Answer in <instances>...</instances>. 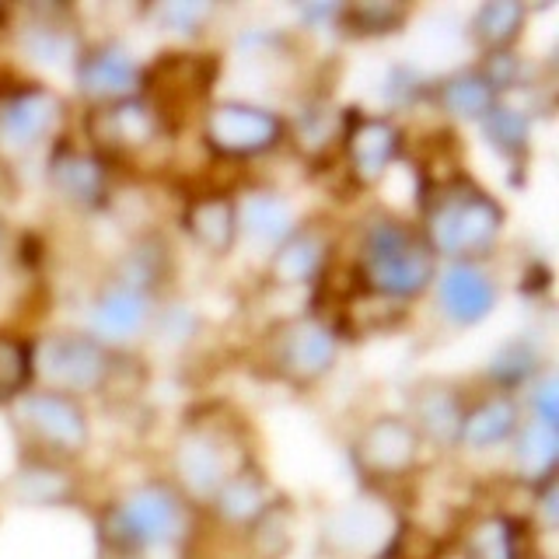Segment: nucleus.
Returning a JSON list of instances; mask_svg holds the SVG:
<instances>
[{"instance_id": "obj_16", "label": "nucleus", "mask_w": 559, "mask_h": 559, "mask_svg": "<svg viewBox=\"0 0 559 559\" xmlns=\"http://www.w3.org/2000/svg\"><path fill=\"white\" fill-rule=\"evenodd\" d=\"M157 311V294L133 284V280L112 273L87 308V332L98 336L105 346H122L147 332Z\"/></svg>"}, {"instance_id": "obj_25", "label": "nucleus", "mask_w": 559, "mask_h": 559, "mask_svg": "<svg viewBox=\"0 0 559 559\" xmlns=\"http://www.w3.org/2000/svg\"><path fill=\"white\" fill-rule=\"evenodd\" d=\"M297 224L301 221H297L294 203L284 197V192L252 189L238 200V231L270 252L294 231Z\"/></svg>"}, {"instance_id": "obj_22", "label": "nucleus", "mask_w": 559, "mask_h": 559, "mask_svg": "<svg viewBox=\"0 0 559 559\" xmlns=\"http://www.w3.org/2000/svg\"><path fill=\"white\" fill-rule=\"evenodd\" d=\"M524 419L518 395L507 392H486L479 399H468V409L462 419L459 448L465 451H493L514 441V433Z\"/></svg>"}, {"instance_id": "obj_20", "label": "nucleus", "mask_w": 559, "mask_h": 559, "mask_svg": "<svg viewBox=\"0 0 559 559\" xmlns=\"http://www.w3.org/2000/svg\"><path fill=\"white\" fill-rule=\"evenodd\" d=\"M182 227L192 238V245H200L206 255H231L238 245V200L231 192L214 189V192H200V197H189L182 210Z\"/></svg>"}, {"instance_id": "obj_29", "label": "nucleus", "mask_w": 559, "mask_h": 559, "mask_svg": "<svg viewBox=\"0 0 559 559\" xmlns=\"http://www.w3.org/2000/svg\"><path fill=\"white\" fill-rule=\"evenodd\" d=\"M524 22H528V4L521 0H486L468 17V35L483 52H507L514 49Z\"/></svg>"}, {"instance_id": "obj_11", "label": "nucleus", "mask_w": 559, "mask_h": 559, "mask_svg": "<svg viewBox=\"0 0 559 559\" xmlns=\"http://www.w3.org/2000/svg\"><path fill=\"white\" fill-rule=\"evenodd\" d=\"M340 147H343V162H346L349 179L364 189H371L392 171L399 157L406 154V130H402L392 116L346 109L343 130H340Z\"/></svg>"}, {"instance_id": "obj_8", "label": "nucleus", "mask_w": 559, "mask_h": 559, "mask_svg": "<svg viewBox=\"0 0 559 559\" xmlns=\"http://www.w3.org/2000/svg\"><path fill=\"white\" fill-rule=\"evenodd\" d=\"M200 133L217 162H255L287 144V119L270 105L221 98L200 116Z\"/></svg>"}, {"instance_id": "obj_38", "label": "nucleus", "mask_w": 559, "mask_h": 559, "mask_svg": "<svg viewBox=\"0 0 559 559\" xmlns=\"http://www.w3.org/2000/svg\"><path fill=\"white\" fill-rule=\"evenodd\" d=\"M483 70V78L493 84V92L503 98V92H514L521 84V74H524V63L518 60L514 49L507 52H483V60L476 63Z\"/></svg>"}, {"instance_id": "obj_13", "label": "nucleus", "mask_w": 559, "mask_h": 559, "mask_svg": "<svg viewBox=\"0 0 559 559\" xmlns=\"http://www.w3.org/2000/svg\"><path fill=\"white\" fill-rule=\"evenodd\" d=\"M46 182L60 203L84 210V214L112 203V165L87 144H74L67 136L52 140Z\"/></svg>"}, {"instance_id": "obj_39", "label": "nucleus", "mask_w": 559, "mask_h": 559, "mask_svg": "<svg viewBox=\"0 0 559 559\" xmlns=\"http://www.w3.org/2000/svg\"><path fill=\"white\" fill-rule=\"evenodd\" d=\"M528 416L559 427V378L549 367L528 384Z\"/></svg>"}, {"instance_id": "obj_28", "label": "nucleus", "mask_w": 559, "mask_h": 559, "mask_svg": "<svg viewBox=\"0 0 559 559\" xmlns=\"http://www.w3.org/2000/svg\"><path fill=\"white\" fill-rule=\"evenodd\" d=\"M511 451H514L518 479H524L528 486L546 483L559 468V427L542 424L535 416H524L511 441Z\"/></svg>"}, {"instance_id": "obj_32", "label": "nucleus", "mask_w": 559, "mask_h": 559, "mask_svg": "<svg viewBox=\"0 0 559 559\" xmlns=\"http://www.w3.org/2000/svg\"><path fill=\"white\" fill-rule=\"evenodd\" d=\"M35 389V340L0 329V406Z\"/></svg>"}, {"instance_id": "obj_18", "label": "nucleus", "mask_w": 559, "mask_h": 559, "mask_svg": "<svg viewBox=\"0 0 559 559\" xmlns=\"http://www.w3.org/2000/svg\"><path fill=\"white\" fill-rule=\"evenodd\" d=\"M465 409H468V395L459 381L424 378L409 389L406 419L413 424V430L419 433L424 444H430L437 451H451V448H459Z\"/></svg>"}, {"instance_id": "obj_5", "label": "nucleus", "mask_w": 559, "mask_h": 559, "mask_svg": "<svg viewBox=\"0 0 559 559\" xmlns=\"http://www.w3.org/2000/svg\"><path fill=\"white\" fill-rule=\"evenodd\" d=\"M221 74V60L214 52H157V60L140 70V95L151 102V109L171 133L200 109L206 112L210 95Z\"/></svg>"}, {"instance_id": "obj_19", "label": "nucleus", "mask_w": 559, "mask_h": 559, "mask_svg": "<svg viewBox=\"0 0 559 559\" xmlns=\"http://www.w3.org/2000/svg\"><path fill=\"white\" fill-rule=\"evenodd\" d=\"M332 262V227L305 221L276 245L266 262V276L276 287H311Z\"/></svg>"}, {"instance_id": "obj_12", "label": "nucleus", "mask_w": 559, "mask_h": 559, "mask_svg": "<svg viewBox=\"0 0 559 559\" xmlns=\"http://www.w3.org/2000/svg\"><path fill=\"white\" fill-rule=\"evenodd\" d=\"M84 136L87 147L112 165V157H130L165 140L168 130L151 109V102L144 95H133L112 105H92L84 119Z\"/></svg>"}, {"instance_id": "obj_4", "label": "nucleus", "mask_w": 559, "mask_h": 559, "mask_svg": "<svg viewBox=\"0 0 559 559\" xmlns=\"http://www.w3.org/2000/svg\"><path fill=\"white\" fill-rule=\"evenodd\" d=\"M8 409L17 441L28 454H46V459L70 465L92 444V419H87L84 402L74 395L35 384Z\"/></svg>"}, {"instance_id": "obj_41", "label": "nucleus", "mask_w": 559, "mask_h": 559, "mask_svg": "<svg viewBox=\"0 0 559 559\" xmlns=\"http://www.w3.org/2000/svg\"><path fill=\"white\" fill-rule=\"evenodd\" d=\"M105 559H147V556H133V552H112V549H105Z\"/></svg>"}, {"instance_id": "obj_15", "label": "nucleus", "mask_w": 559, "mask_h": 559, "mask_svg": "<svg viewBox=\"0 0 559 559\" xmlns=\"http://www.w3.org/2000/svg\"><path fill=\"white\" fill-rule=\"evenodd\" d=\"M437 314L454 329H476L500 305V280L486 262H448L433 276Z\"/></svg>"}, {"instance_id": "obj_26", "label": "nucleus", "mask_w": 559, "mask_h": 559, "mask_svg": "<svg viewBox=\"0 0 559 559\" xmlns=\"http://www.w3.org/2000/svg\"><path fill=\"white\" fill-rule=\"evenodd\" d=\"M17 39H22V49L35 63L46 67H60V63L74 67L78 52L84 49L78 28L52 8H35L28 14V25L17 28Z\"/></svg>"}, {"instance_id": "obj_9", "label": "nucleus", "mask_w": 559, "mask_h": 559, "mask_svg": "<svg viewBox=\"0 0 559 559\" xmlns=\"http://www.w3.org/2000/svg\"><path fill=\"white\" fill-rule=\"evenodd\" d=\"M231 448H235V437L221 424L189 419L171 444V454H168L171 476L168 479L182 489L189 503H206L217 493V486L231 476L241 462H249V459H235Z\"/></svg>"}, {"instance_id": "obj_31", "label": "nucleus", "mask_w": 559, "mask_h": 559, "mask_svg": "<svg viewBox=\"0 0 559 559\" xmlns=\"http://www.w3.org/2000/svg\"><path fill=\"white\" fill-rule=\"evenodd\" d=\"M483 136L489 140V147H493L503 162H511L514 168L524 165V157L532 151V116L518 109V105H507L503 98L489 109L483 119Z\"/></svg>"}, {"instance_id": "obj_36", "label": "nucleus", "mask_w": 559, "mask_h": 559, "mask_svg": "<svg viewBox=\"0 0 559 559\" xmlns=\"http://www.w3.org/2000/svg\"><path fill=\"white\" fill-rule=\"evenodd\" d=\"M197 325H200V319L186 305H165V308L157 305L147 332H154L165 346H186L192 336H197Z\"/></svg>"}, {"instance_id": "obj_27", "label": "nucleus", "mask_w": 559, "mask_h": 559, "mask_svg": "<svg viewBox=\"0 0 559 559\" xmlns=\"http://www.w3.org/2000/svg\"><path fill=\"white\" fill-rule=\"evenodd\" d=\"M430 102L451 119L479 122L500 102V95L493 92V84L483 78V70L472 63V67L451 70L441 81H430Z\"/></svg>"}, {"instance_id": "obj_42", "label": "nucleus", "mask_w": 559, "mask_h": 559, "mask_svg": "<svg viewBox=\"0 0 559 559\" xmlns=\"http://www.w3.org/2000/svg\"><path fill=\"white\" fill-rule=\"evenodd\" d=\"M4 168H8V165H4V162H0V179H4Z\"/></svg>"}, {"instance_id": "obj_17", "label": "nucleus", "mask_w": 559, "mask_h": 559, "mask_svg": "<svg viewBox=\"0 0 559 559\" xmlns=\"http://www.w3.org/2000/svg\"><path fill=\"white\" fill-rule=\"evenodd\" d=\"M74 84L81 98L92 105H112L122 98L140 95V67L130 46H122L119 39H98L84 43V49L74 60Z\"/></svg>"}, {"instance_id": "obj_40", "label": "nucleus", "mask_w": 559, "mask_h": 559, "mask_svg": "<svg viewBox=\"0 0 559 559\" xmlns=\"http://www.w3.org/2000/svg\"><path fill=\"white\" fill-rule=\"evenodd\" d=\"M297 14H301L305 25H336L340 17V4H301L297 8Z\"/></svg>"}, {"instance_id": "obj_6", "label": "nucleus", "mask_w": 559, "mask_h": 559, "mask_svg": "<svg viewBox=\"0 0 559 559\" xmlns=\"http://www.w3.org/2000/svg\"><path fill=\"white\" fill-rule=\"evenodd\" d=\"M340 360V336L319 314H290L270 325L262 336V364L266 371L290 384V389H314L319 381L332 374Z\"/></svg>"}, {"instance_id": "obj_24", "label": "nucleus", "mask_w": 559, "mask_h": 559, "mask_svg": "<svg viewBox=\"0 0 559 559\" xmlns=\"http://www.w3.org/2000/svg\"><path fill=\"white\" fill-rule=\"evenodd\" d=\"M532 524L511 511H486L462 535V559H528Z\"/></svg>"}, {"instance_id": "obj_33", "label": "nucleus", "mask_w": 559, "mask_h": 559, "mask_svg": "<svg viewBox=\"0 0 559 559\" xmlns=\"http://www.w3.org/2000/svg\"><path fill=\"white\" fill-rule=\"evenodd\" d=\"M409 22L406 4H389V0H364V4H340L336 28L354 35V39H381L395 35Z\"/></svg>"}, {"instance_id": "obj_37", "label": "nucleus", "mask_w": 559, "mask_h": 559, "mask_svg": "<svg viewBox=\"0 0 559 559\" xmlns=\"http://www.w3.org/2000/svg\"><path fill=\"white\" fill-rule=\"evenodd\" d=\"M419 98H430V81L413 67H392L384 78V102L392 109H402V105H413Z\"/></svg>"}, {"instance_id": "obj_21", "label": "nucleus", "mask_w": 559, "mask_h": 559, "mask_svg": "<svg viewBox=\"0 0 559 559\" xmlns=\"http://www.w3.org/2000/svg\"><path fill=\"white\" fill-rule=\"evenodd\" d=\"M273 503V489H270V479L266 472H262L259 462H241L231 476H227L217 493L206 500L210 514L217 518V524L224 528H235V532H245L249 524L266 511Z\"/></svg>"}, {"instance_id": "obj_10", "label": "nucleus", "mask_w": 559, "mask_h": 559, "mask_svg": "<svg viewBox=\"0 0 559 559\" xmlns=\"http://www.w3.org/2000/svg\"><path fill=\"white\" fill-rule=\"evenodd\" d=\"M67 116L60 92L39 81L0 84V162L25 157L52 144Z\"/></svg>"}, {"instance_id": "obj_1", "label": "nucleus", "mask_w": 559, "mask_h": 559, "mask_svg": "<svg viewBox=\"0 0 559 559\" xmlns=\"http://www.w3.org/2000/svg\"><path fill=\"white\" fill-rule=\"evenodd\" d=\"M419 231L437 259L486 262L503 235L507 210L483 182L459 171L444 182L419 186Z\"/></svg>"}, {"instance_id": "obj_14", "label": "nucleus", "mask_w": 559, "mask_h": 559, "mask_svg": "<svg viewBox=\"0 0 559 559\" xmlns=\"http://www.w3.org/2000/svg\"><path fill=\"white\" fill-rule=\"evenodd\" d=\"M419 451H424V441H419L413 424L406 416L392 413L374 416L354 437V462L374 483H395L413 476L419 465Z\"/></svg>"}, {"instance_id": "obj_30", "label": "nucleus", "mask_w": 559, "mask_h": 559, "mask_svg": "<svg viewBox=\"0 0 559 559\" xmlns=\"http://www.w3.org/2000/svg\"><path fill=\"white\" fill-rule=\"evenodd\" d=\"M546 371V357H542V346L532 336H514L507 340L493 357H489L486 378L493 384V392L514 395Z\"/></svg>"}, {"instance_id": "obj_2", "label": "nucleus", "mask_w": 559, "mask_h": 559, "mask_svg": "<svg viewBox=\"0 0 559 559\" xmlns=\"http://www.w3.org/2000/svg\"><path fill=\"white\" fill-rule=\"evenodd\" d=\"M441 259L433 255L416 221L392 210H371L360 221L354 276L357 284L392 305H409L433 287Z\"/></svg>"}, {"instance_id": "obj_7", "label": "nucleus", "mask_w": 559, "mask_h": 559, "mask_svg": "<svg viewBox=\"0 0 559 559\" xmlns=\"http://www.w3.org/2000/svg\"><path fill=\"white\" fill-rule=\"evenodd\" d=\"M116 374V349L87 329H60L35 340V384L63 395H95Z\"/></svg>"}, {"instance_id": "obj_35", "label": "nucleus", "mask_w": 559, "mask_h": 559, "mask_svg": "<svg viewBox=\"0 0 559 559\" xmlns=\"http://www.w3.org/2000/svg\"><path fill=\"white\" fill-rule=\"evenodd\" d=\"M151 14L165 32L192 39V35H200L206 28V22L217 14V8L206 4V0H162V4L151 8Z\"/></svg>"}, {"instance_id": "obj_3", "label": "nucleus", "mask_w": 559, "mask_h": 559, "mask_svg": "<svg viewBox=\"0 0 559 559\" xmlns=\"http://www.w3.org/2000/svg\"><path fill=\"white\" fill-rule=\"evenodd\" d=\"M189 497L168 476L140 479L127 486L116 500L105 503L98 532L105 549L151 556L165 549H182L197 532Z\"/></svg>"}, {"instance_id": "obj_23", "label": "nucleus", "mask_w": 559, "mask_h": 559, "mask_svg": "<svg viewBox=\"0 0 559 559\" xmlns=\"http://www.w3.org/2000/svg\"><path fill=\"white\" fill-rule=\"evenodd\" d=\"M11 500L22 507H67L78 500V479L67 462L46 459V454H22L11 472Z\"/></svg>"}, {"instance_id": "obj_34", "label": "nucleus", "mask_w": 559, "mask_h": 559, "mask_svg": "<svg viewBox=\"0 0 559 559\" xmlns=\"http://www.w3.org/2000/svg\"><path fill=\"white\" fill-rule=\"evenodd\" d=\"M249 552L255 559H284L294 542V511L287 500H273L249 528Z\"/></svg>"}]
</instances>
